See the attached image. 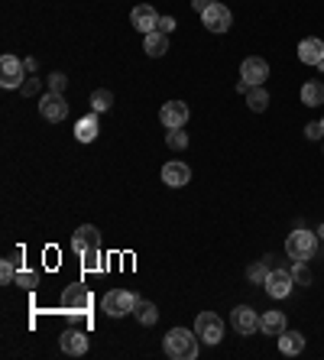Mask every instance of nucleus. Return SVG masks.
Here are the masks:
<instances>
[{
	"instance_id": "nucleus-23",
	"label": "nucleus",
	"mask_w": 324,
	"mask_h": 360,
	"mask_svg": "<svg viewBox=\"0 0 324 360\" xmlns=\"http://www.w3.org/2000/svg\"><path fill=\"white\" fill-rule=\"evenodd\" d=\"M247 107H250L253 114H263V111L269 107V91H266V88H263V85L250 88V91H247Z\"/></svg>"
},
{
	"instance_id": "nucleus-31",
	"label": "nucleus",
	"mask_w": 324,
	"mask_h": 360,
	"mask_svg": "<svg viewBox=\"0 0 324 360\" xmlns=\"http://www.w3.org/2000/svg\"><path fill=\"white\" fill-rule=\"evenodd\" d=\"M292 276H295V285H308V283H311V273H308L305 260H292Z\"/></svg>"
},
{
	"instance_id": "nucleus-35",
	"label": "nucleus",
	"mask_w": 324,
	"mask_h": 360,
	"mask_svg": "<svg viewBox=\"0 0 324 360\" xmlns=\"http://www.w3.org/2000/svg\"><path fill=\"white\" fill-rule=\"evenodd\" d=\"M176 26H178L176 17H159V29H162L166 36H169V33H176Z\"/></svg>"
},
{
	"instance_id": "nucleus-19",
	"label": "nucleus",
	"mask_w": 324,
	"mask_h": 360,
	"mask_svg": "<svg viewBox=\"0 0 324 360\" xmlns=\"http://www.w3.org/2000/svg\"><path fill=\"white\" fill-rule=\"evenodd\" d=\"M286 328H288L286 312H263L259 315V331H266L269 338H279Z\"/></svg>"
},
{
	"instance_id": "nucleus-30",
	"label": "nucleus",
	"mask_w": 324,
	"mask_h": 360,
	"mask_svg": "<svg viewBox=\"0 0 324 360\" xmlns=\"http://www.w3.org/2000/svg\"><path fill=\"white\" fill-rule=\"evenodd\" d=\"M82 260H84V269L88 273H94V269H101V246H94V250H84L82 253Z\"/></svg>"
},
{
	"instance_id": "nucleus-1",
	"label": "nucleus",
	"mask_w": 324,
	"mask_h": 360,
	"mask_svg": "<svg viewBox=\"0 0 324 360\" xmlns=\"http://www.w3.org/2000/svg\"><path fill=\"white\" fill-rule=\"evenodd\" d=\"M198 344H201V338L194 331H188V328H172V331L162 338V351L172 360H194L198 357Z\"/></svg>"
},
{
	"instance_id": "nucleus-17",
	"label": "nucleus",
	"mask_w": 324,
	"mask_h": 360,
	"mask_svg": "<svg viewBox=\"0 0 324 360\" xmlns=\"http://www.w3.org/2000/svg\"><path fill=\"white\" fill-rule=\"evenodd\" d=\"M98 133H101V123H98V114H84L82 120L75 123V140L78 143H94L98 140Z\"/></svg>"
},
{
	"instance_id": "nucleus-9",
	"label": "nucleus",
	"mask_w": 324,
	"mask_h": 360,
	"mask_svg": "<svg viewBox=\"0 0 324 360\" xmlns=\"http://www.w3.org/2000/svg\"><path fill=\"white\" fill-rule=\"evenodd\" d=\"M231 328L237 334H243V338H250V334L259 331V315L253 312L250 305H237L231 312Z\"/></svg>"
},
{
	"instance_id": "nucleus-13",
	"label": "nucleus",
	"mask_w": 324,
	"mask_h": 360,
	"mask_svg": "<svg viewBox=\"0 0 324 360\" xmlns=\"http://www.w3.org/2000/svg\"><path fill=\"white\" fill-rule=\"evenodd\" d=\"M94 246H101V230L94 228V224H82L72 234V250L82 256L84 250H94Z\"/></svg>"
},
{
	"instance_id": "nucleus-22",
	"label": "nucleus",
	"mask_w": 324,
	"mask_h": 360,
	"mask_svg": "<svg viewBox=\"0 0 324 360\" xmlns=\"http://www.w3.org/2000/svg\"><path fill=\"white\" fill-rule=\"evenodd\" d=\"M133 318H137L139 324H146V328H153V324L159 322V308L149 299H137V308H133Z\"/></svg>"
},
{
	"instance_id": "nucleus-11",
	"label": "nucleus",
	"mask_w": 324,
	"mask_h": 360,
	"mask_svg": "<svg viewBox=\"0 0 324 360\" xmlns=\"http://www.w3.org/2000/svg\"><path fill=\"white\" fill-rule=\"evenodd\" d=\"M130 23L146 36V33H153V29H159V10L153 7V3H137L133 7V13H130Z\"/></svg>"
},
{
	"instance_id": "nucleus-33",
	"label": "nucleus",
	"mask_w": 324,
	"mask_h": 360,
	"mask_svg": "<svg viewBox=\"0 0 324 360\" xmlns=\"http://www.w3.org/2000/svg\"><path fill=\"white\" fill-rule=\"evenodd\" d=\"M305 140H324V127H321V120L305 123Z\"/></svg>"
},
{
	"instance_id": "nucleus-40",
	"label": "nucleus",
	"mask_w": 324,
	"mask_h": 360,
	"mask_svg": "<svg viewBox=\"0 0 324 360\" xmlns=\"http://www.w3.org/2000/svg\"><path fill=\"white\" fill-rule=\"evenodd\" d=\"M321 127H324V117H321Z\"/></svg>"
},
{
	"instance_id": "nucleus-32",
	"label": "nucleus",
	"mask_w": 324,
	"mask_h": 360,
	"mask_svg": "<svg viewBox=\"0 0 324 360\" xmlns=\"http://www.w3.org/2000/svg\"><path fill=\"white\" fill-rule=\"evenodd\" d=\"M65 85H68V78H65L62 72H52V75H49V91H59V95H62Z\"/></svg>"
},
{
	"instance_id": "nucleus-2",
	"label": "nucleus",
	"mask_w": 324,
	"mask_h": 360,
	"mask_svg": "<svg viewBox=\"0 0 324 360\" xmlns=\"http://www.w3.org/2000/svg\"><path fill=\"white\" fill-rule=\"evenodd\" d=\"M318 250V230H305V228H295L292 234L286 237V253L288 260H311Z\"/></svg>"
},
{
	"instance_id": "nucleus-20",
	"label": "nucleus",
	"mask_w": 324,
	"mask_h": 360,
	"mask_svg": "<svg viewBox=\"0 0 324 360\" xmlns=\"http://www.w3.org/2000/svg\"><path fill=\"white\" fill-rule=\"evenodd\" d=\"M305 334H302V331H288V328H286V331H282V334H279V351H282V354H286V357H295V354H302V351H305Z\"/></svg>"
},
{
	"instance_id": "nucleus-18",
	"label": "nucleus",
	"mask_w": 324,
	"mask_h": 360,
	"mask_svg": "<svg viewBox=\"0 0 324 360\" xmlns=\"http://www.w3.org/2000/svg\"><path fill=\"white\" fill-rule=\"evenodd\" d=\"M143 52H146L149 58H159L169 52V36L162 33V29H153V33H146L143 36Z\"/></svg>"
},
{
	"instance_id": "nucleus-14",
	"label": "nucleus",
	"mask_w": 324,
	"mask_h": 360,
	"mask_svg": "<svg viewBox=\"0 0 324 360\" xmlns=\"http://www.w3.org/2000/svg\"><path fill=\"white\" fill-rule=\"evenodd\" d=\"M59 347H62L68 357H82V354H88V334L78 331V328H68V331H62V338H59Z\"/></svg>"
},
{
	"instance_id": "nucleus-37",
	"label": "nucleus",
	"mask_w": 324,
	"mask_h": 360,
	"mask_svg": "<svg viewBox=\"0 0 324 360\" xmlns=\"http://www.w3.org/2000/svg\"><path fill=\"white\" fill-rule=\"evenodd\" d=\"M23 65H26V72H36L39 62H36V58H23Z\"/></svg>"
},
{
	"instance_id": "nucleus-8",
	"label": "nucleus",
	"mask_w": 324,
	"mask_h": 360,
	"mask_svg": "<svg viewBox=\"0 0 324 360\" xmlns=\"http://www.w3.org/2000/svg\"><path fill=\"white\" fill-rule=\"evenodd\" d=\"M201 23H204V29H211V33H227L233 23V13L217 0V3H211V7L201 13Z\"/></svg>"
},
{
	"instance_id": "nucleus-5",
	"label": "nucleus",
	"mask_w": 324,
	"mask_h": 360,
	"mask_svg": "<svg viewBox=\"0 0 324 360\" xmlns=\"http://www.w3.org/2000/svg\"><path fill=\"white\" fill-rule=\"evenodd\" d=\"M292 285H295V276H292V269H282V266H272L266 276V283H263V289H266L269 299H288L292 295Z\"/></svg>"
},
{
	"instance_id": "nucleus-4",
	"label": "nucleus",
	"mask_w": 324,
	"mask_h": 360,
	"mask_svg": "<svg viewBox=\"0 0 324 360\" xmlns=\"http://www.w3.org/2000/svg\"><path fill=\"white\" fill-rule=\"evenodd\" d=\"M194 334L201 338V344H221L224 341V318L214 312H198L194 318Z\"/></svg>"
},
{
	"instance_id": "nucleus-3",
	"label": "nucleus",
	"mask_w": 324,
	"mask_h": 360,
	"mask_svg": "<svg viewBox=\"0 0 324 360\" xmlns=\"http://www.w3.org/2000/svg\"><path fill=\"white\" fill-rule=\"evenodd\" d=\"M137 299L139 295H133L130 289H111V292L101 299V308L111 315V318H123V315H133Z\"/></svg>"
},
{
	"instance_id": "nucleus-26",
	"label": "nucleus",
	"mask_w": 324,
	"mask_h": 360,
	"mask_svg": "<svg viewBox=\"0 0 324 360\" xmlns=\"http://www.w3.org/2000/svg\"><path fill=\"white\" fill-rule=\"evenodd\" d=\"M17 256H7L3 263H0V283L3 285H10V283H17Z\"/></svg>"
},
{
	"instance_id": "nucleus-6",
	"label": "nucleus",
	"mask_w": 324,
	"mask_h": 360,
	"mask_svg": "<svg viewBox=\"0 0 324 360\" xmlns=\"http://www.w3.org/2000/svg\"><path fill=\"white\" fill-rule=\"evenodd\" d=\"M91 292L84 289L82 283H72V285H65V292H62V308L65 312H75V315H84V312H91Z\"/></svg>"
},
{
	"instance_id": "nucleus-34",
	"label": "nucleus",
	"mask_w": 324,
	"mask_h": 360,
	"mask_svg": "<svg viewBox=\"0 0 324 360\" xmlns=\"http://www.w3.org/2000/svg\"><path fill=\"white\" fill-rule=\"evenodd\" d=\"M23 81H26V75H0V85L7 88H23Z\"/></svg>"
},
{
	"instance_id": "nucleus-7",
	"label": "nucleus",
	"mask_w": 324,
	"mask_h": 360,
	"mask_svg": "<svg viewBox=\"0 0 324 360\" xmlns=\"http://www.w3.org/2000/svg\"><path fill=\"white\" fill-rule=\"evenodd\" d=\"M39 114L46 117L49 123H62L68 117V104H65V97L59 91H46L39 97Z\"/></svg>"
},
{
	"instance_id": "nucleus-24",
	"label": "nucleus",
	"mask_w": 324,
	"mask_h": 360,
	"mask_svg": "<svg viewBox=\"0 0 324 360\" xmlns=\"http://www.w3.org/2000/svg\"><path fill=\"white\" fill-rule=\"evenodd\" d=\"M0 75H26V65L13 52H7V56H0Z\"/></svg>"
},
{
	"instance_id": "nucleus-39",
	"label": "nucleus",
	"mask_w": 324,
	"mask_h": 360,
	"mask_svg": "<svg viewBox=\"0 0 324 360\" xmlns=\"http://www.w3.org/2000/svg\"><path fill=\"white\" fill-rule=\"evenodd\" d=\"M204 3H208V7H211V3H217V0H204Z\"/></svg>"
},
{
	"instance_id": "nucleus-28",
	"label": "nucleus",
	"mask_w": 324,
	"mask_h": 360,
	"mask_svg": "<svg viewBox=\"0 0 324 360\" xmlns=\"http://www.w3.org/2000/svg\"><path fill=\"white\" fill-rule=\"evenodd\" d=\"M17 285L20 289H26V292H33L39 285V273H33V269H20L17 273Z\"/></svg>"
},
{
	"instance_id": "nucleus-10",
	"label": "nucleus",
	"mask_w": 324,
	"mask_h": 360,
	"mask_svg": "<svg viewBox=\"0 0 324 360\" xmlns=\"http://www.w3.org/2000/svg\"><path fill=\"white\" fill-rule=\"evenodd\" d=\"M240 78L247 81L250 88L263 85L269 78V62L266 58H259V56H250V58H243V65H240Z\"/></svg>"
},
{
	"instance_id": "nucleus-15",
	"label": "nucleus",
	"mask_w": 324,
	"mask_h": 360,
	"mask_svg": "<svg viewBox=\"0 0 324 360\" xmlns=\"http://www.w3.org/2000/svg\"><path fill=\"white\" fill-rule=\"evenodd\" d=\"M162 182H166L169 189H185L188 182H192V169H188L185 162H166L162 166Z\"/></svg>"
},
{
	"instance_id": "nucleus-25",
	"label": "nucleus",
	"mask_w": 324,
	"mask_h": 360,
	"mask_svg": "<svg viewBox=\"0 0 324 360\" xmlns=\"http://www.w3.org/2000/svg\"><path fill=\"white\" fill-rule=\"evenodd\" d=\"M111 107H114V95L107 88H98L91 95V111L94 114H104V111H111Z\"/></svg>"
},
{
	"instance_id": "nucleus-16",
	"label": "nucleus",
	"mask_w": 324,
	"mask_h": 360,
	"mask_svg": "<svg viewBox=\"0 0 324 360\" xmlns=\"http://www.w3.org/2000/svg\"><path fill=\"white\" fill-rule=\"evenodd\" d=\"M298 58L305 62V65H321L324 62V42L318 36H308V39H302L298 42Z\"/></svg>"
},
{
	"instance_id": "nucleus-29",
	"label": "nucleus",
	"mask_w": 324,
	"mask_h": 360,
	"mask_svg": "<svg viewBox=\"0 0 324 360\" xmlns=\"http://www.w3.org/2000/svg\"><path fill=\"white\" fill-rule=\"evenodd\" d=\"M166 143H169V150H185L188 146V133L178 127V130H169L166 133Z\"/></svg>"
},
{
	"instance_id": "nucleus-12",
	"label": "nucleus",
	"mask_w": 324,
	"mask_h": 360,
	"mask_svg": "<svg viewBox=\"0 0 324 360\" xmlns=\"http://www.w3.org/2000/svg\"><path fill=\"white\" fill-rule=\"evenodd\" d=\"M159 120H162L166 130H178V127H185L188 123V104L185 101H169V104H162V111H159Z\"/></svg>"
},
{
	"instance_id": "nucleus-27",
	"label": "nucleus",
	"mask_w": 324,
	"mask_h": 360,
	"mask_svg": "<svg viewBox=\"0 0 324 360\" xmlns=\"http://www.w3.org/2000/svg\"><path fill=\"white\" fill-rule=\"evenodd\" d=\"M269 269H272V266H269L266 260H263V263H253L250 269H247V279L256 283V285H263V283H266V276H269Z\"/></svg>"
},
{
	"instance_id": "nucleus-38",
	"label": "nucleus",
	"mask_w": 324,
	"mask_h": 360,
	"mask_svg": "<svg viewBox=\"0 0 324 360\" xmlns=\"http://www.w3.org/2000/svg\"><path fill=\"white\" fill-rule=\"evenodd\" d=\"M318 240H324V224H321V228H318Z\"/></svg>"
},
{
	"instance_id": "nucleus-21",
	"label": "nucleus",
	"mask_w": 324,
	"mask_h": 360,
	"mask_svg": "<svg viewBox=\"0 0 324 360\" xmlns=\"http://www.w3.org/2000/svg\"><path fill=\"white\" fill-rule=\"evenodd\" d=\"M302 104L305 107H321L324 104V81L311 78V81L302 85Z\"/></svg>"
},
{
	"instance_id": "nucleus-36",
	"label": "nucleus",
	"mask_w": 324,
	"mask_h": 360,
	"mask_svg": "<svg viewBox=\"0 0 324 360\" xmlns=\"http://www.w3.org/2000/svg\"><path fill=\"white\" fill-rule=\"evenodd\" d=\"M20 91H23V95H26V97H29V95H36V91H39V78H26Z\"/></svg>"
}]
</instances>
